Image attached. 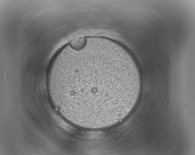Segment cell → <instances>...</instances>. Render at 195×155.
<instances>
[{
  "label": "cell",
  "instance_id": "obj_1",
  "mask_svg": "<svg viewBox=\"0 0 195 155\" xmlns=\"http://www.w3.org/2000/svg\"><path fill=\"white\" fill-rule=\"evenodd\" d=\"M140 80L132 63L95 50L58 60L48 77L56 109L72 123L91 129L109 127L125 117L137 101Z\"/></svg>",
  "mask_w": 195,
  "mask_h": 155
},
{
  "label": "cell",
  "instance_id": "obj_2",
  "mask_svg": "<svg viewBox=\"0 0 195 155\" xmlns=\"http://www.w3.org/2000/svg\"><path fill=\"white\" fill-rule=\"evenodd\" d=\"M86 42V39L85 37H81L75 38L71 41L69 45L74 49H79L83 47Z\"/></svg>",
  "mask_w": 195,
  "mask_h": 155
}]
</instances>
